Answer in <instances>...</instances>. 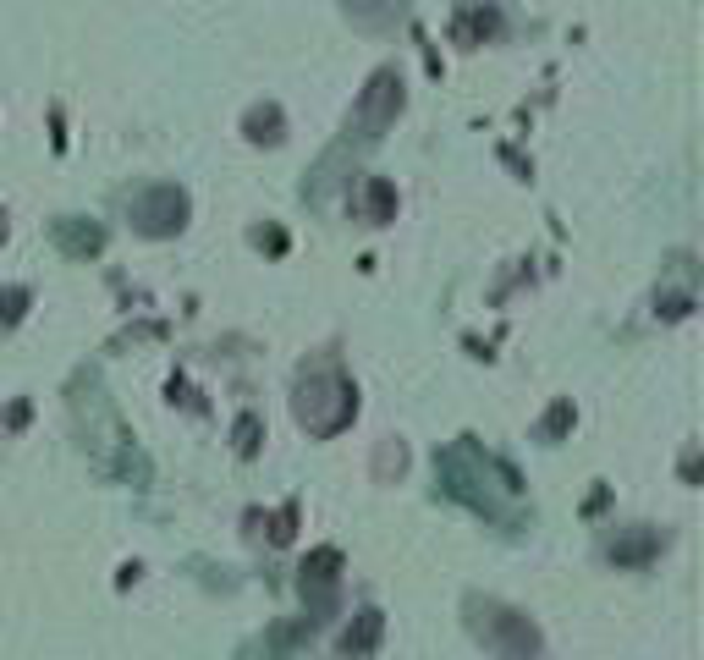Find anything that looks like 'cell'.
Wrapping results in <instances>:
<instances>
[{"label": "cell", "instance_id": "7", "mask_svg": "<svg viewBox=\"0 0 704 660\" xmlns=\"http://www.w3.org/2000/svg\"><path fill=\"white\" fill-rule=\"evenodd\" d=\"M567 418H572V407H567V402H561V407H556V413H550V418H545V435H556V429H567Z\"/></svg>", "mask_w": 704, "mask_h": 660}, {"label": "cell", "instance_id": "3", "mask_svg": "<svg viewBox=\"0 0 704 660\" xmlns=\"http://www.w3.org/2000/svg\"><path fill=\"white\" fill-rule=\"evenodd\" d=\"M182 215H187V198L176 193V187H154V193L138 198V226L154 231V237H160V231H176Z\"/></svg>", "mask_w": 704, "mask_h": 660}, {"label": "cell", "instance_id": "2", "mask_svg": "<svg viewBox=\"0 0 704 660\" xmlns=\"http://www.w3.org/2000/svg\"><path fill=\"white\" fill-rule=\"evenodd\" d=\"M396 110H402V83H396V72H380L369 83V94H363V105H358V127L374 138V132L396 116Z\"/></svg>", "mask_w": 704, "mask_h": 660}, {"label": "cell", "instance_id": "1", "mask_svg": "<svg viewBox=\"0 0 704 660\" xmlns=\"http://www.w3.org/2000/svg\"><path fill=\"white\" fill-rule=\"evenodd\" d=\"M473 627H479V638H490V649L506 660H534L539 655V633L528 627V616H517V611L484 605V622L473 616Z\"/></svg>", "mask_w": 704, "mask_h": 660}, {"label": "cell", "instance_id": "4", "mask_svg": "<svg viewBox=\"0 0 704 660\" xmlns=\"http://www.w3.org/2000/svg\"><path fill=\"white\" fill-rule=\"evenodd\" d=\"M55 237H61V248H66V253H99V242H105V237H99L94 226H88V231H72V226H66V220H61V226H55Z\"/></svg>", "mask_w": 704, "mask_h": 660}, {"label": "cell", "instance_id": "6", "mask_svg": "<svg viewBox=\"0 0 704 660\" xmlns=\"http://www.w3.org/2000/svg\"><path fill=\"white\" fill-rule=\"evenodd\" d=\"M369 204H374V220H385V215H391V187L374 182V187H369Z\"/></svg>", "mask_w": 704, "mask_h": 660}, {"label": "cell", "instance_id": "8", "mask_svg": "<svg viewBox=\"0 0 704 660\" xmlns=\"http://www.w3.org/2000/svg\"><path fill=\"white\" fill-rule=\"evenodd\" d=\"M253 435H259V424H253V418H242V424H237V446L253 451Z\"/></svg>", "mask_w": 704, "mask_h": 660}, {"label": "cell", "instance_id": "5", "mask_svg": "<svg viewBox=\"0 0 704 660\" xmlns=\"http://www.w3.org/2000/svg\"><path fill=\"white\" fill-rule=\"evenodd\" d=\"M347 11H358V22H391L402 0H347Z\"/></svg>", "mask_w": 704, "mask_h": 660}]
</instances>
